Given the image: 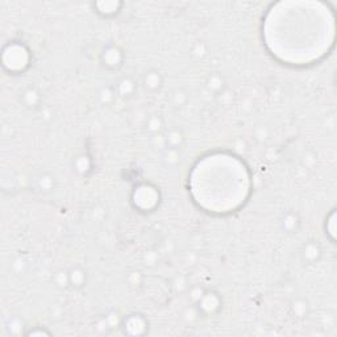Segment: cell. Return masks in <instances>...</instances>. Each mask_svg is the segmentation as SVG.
I'll return each mask as SVG.
<instances>
[{
  "mask_svg": "<svg viewBox=\"0 0 337 337\" xmlns=\"http://www.w3.org/2000/svg\"><path fill=\"white\" fill-rule=\"evenodd\" d=\"M28 49L20 44H10L3 52L4 68L10 71H23L28 66Z\"/></svg>",
  "mask_w": 337,
  "mask_h": 337,
  "instance_id": "obj_1",
  "label": "cell"
},
{
  "mask_svg": "<svg viewBox=\"0 0 337 337\" xmlns=\"http://www.w3.org/2000/svg\"><path fill=\"white\" fill-rule=\"evenodd\" d=\"M158 200V194L155 187L149 185H142L138 189H136L135 196H133V203L136 207L142 209H151L156 207Z\"/></svg>",
  "mask_w": 337,
  "mask_h": 337,
  "instance_id": "obj_2",
  "label": "cell"
},
{
  "mask_svg": "<svg viewBox=\"0 0 337 337\" xmlns=\"http://www.w3.org/2000/svg\"><path fill=\"white\" fill-rule=\"evenodd\" d=\"M196 304H198L199 312H202L206 316H209V315L216 314L220 310V307H222V298L219 296V294L213 291H204L199 300L196 302Z\"/></svg>",
  "mask_w": 337,
  "mask_h": 337,
  "instance_id": "obj_3",
  "label": "cell"
},
{
  "mask_svg": "<svg viewBox=\"0 0 337 337\" xmlns=\"http://www.w3.org/2000/svg\"><path fill=\"white\" fill-rule=\"evenodd\" d=\"M122 329L127 334L132 336H138V334H144L148 331V321L146 319L140 314H132L128 315L124 320H122Z\"/></svg>",
  "mask_w": 337,
  "mask_h": 337,
  "instance_id": "obj_4",
  "label": "cell"
},
{
  "mask_svg": "<svg viewBox=\"0 0 337 337\" xmlns=\"http://www.w3.org/2000/svg\"><path fill=\"white\" fill-rule=\"evenodd\" d=\"M122 59H124V54L119 46L111 45L104 49V52L102 53V62L109 70L119 69L122 65Z\"/></svg>",
  "mask_w": 337,
  "mask_h": 337,
  "instance_id": "obj_5",
  "label": "cell"
},
{
  "mask_svg": "<svg viewBox=\"0 0 337 337\" xmlns=\"http://www.w3.org/2000/svg\"><path fill=\"white\" fill-rule=\"evenodd\" d=\"M162 82H164L162 75L156 69L148 70L142 77V84H144L145 90L150 91V93H157L162 86Z\"/></svg>",
  "mask_w": 337,
  "mask_h": 337,
  "instance_id": "obj_6",
  "label": "cell"
},
{
  "mask_svg": "<svg viewBox=\"0 0 337 337\" xmlns=\"http://www.w3.org/2000/svg\"><path fill=\"white\" fill-rule=\"evenodd\" d=\"M165 138V144L169 148H175L179 149L182 146V144L185 142V135H183V132L180 131L179 128H173L167 129L166 133L164 135Z\"/></svg>",
  "mask_w": 337,
  "mask_h": 337,
  "instance_id": "obj_7",
  "label": "cell"
},
{
  "mask_svg": "<svg viewBox=\"0 0 337 337\" xmlns=\"http://www.w3.org/2000/svg\"><path fill=\"white\" fill-rule=\"evenodd\" d=\"M321 256V248L320 245L316 244L315 241H310L309 244L304 245L302 251V258L304 262L314 263L320 258Z\"/></svg>",
  "mask_w": 337,
  "mask_h": 337,
  "instance_id": "obj_8",
  "label": "cell"
},
{
  "mask_svg": "<svg viewBox=\"0 0 337 337\" xmlns=\"http://www.w3.org/2000/svg\"><path fill=\"white\" fill-rule=\"evenodd\" d=\"M21 99H23V103L29 108H37L41 103V93L36 87L30 86L24 90Z\"/></svg>",
  "mask_w": 337,
  "mask_h": 337,
  "instance_id": "obj_9",
  "label": "cell"
},
{
  "mask_svg": "<svg viewBox=\"0 0 337 337\" xmlns=\"http://www.w3.org/2000/svg\"><path fill=\"white\" fill-rule=\"evenodd\" d=\"M115 91L122 98H131L136 91V82L133 78L124 77L119 80V83L116 86Z\"/></svg>",
  "mask_w": 337,
  "mask_h": 337,
  "instance_id": "obj_10",
  "label": "cell"
},
{
  "mask_svg": "<svg viewBox=\"0 0 337 337\" xmlns=\"http://www.w3.org/2000/svg\"><path fill=\"white\" fill-rule=\"evenodd\" d=\"M207 87L213 94L219 95L225 90V79L220 73H212L207 79Z\"/></svg>",
  "mask_w": 337,
  "mask_h": 337,
  "instance_id": "obj_11",
  "label": "cell"
},
{
  "mask_svg": "<svg viewBox=\"0 0 337 337\" xmlns=\"http://www.w3.org/2000/svg\"><path fill=\"white\" fill-rule=\"evenodd\" d=\"M69 281H70L71 286H74V287H82V286L86 285V271H84L82 267H73L71 270H69Z\"/></svg>",
  "mask_w": 337,
  "mask_h": 337,
  "instance_id": "obj_12",
  "label": "cell"
},
{
  "mask_svg": "<svg viewBox=\"0 0 337 337\" xmlns=\"http://www.w3.org/2000/svg\"><path fill=\"white\" fill-rule=\"evenodd\" d=\"M162 161H164V164L169 167L177 166L180 162L179 149L166 146V149H165L164 153H162Z\"/></svg>",
  "mask_w": 337,
  "mask_h": 337,
  "instance_id": "obj_13",
  "label": "cell"
},
{
  "mask_svg": "<svg viewBox=\"0 0 337 337\" xmlns=\"http://www.w3.org/2000/svg\"><path fill=\"white\" fill-rule=\"evenodd\" d=\"M36 183H37V187H39L40 191L49 193L54 187V178L48 173H41L39 177L36 178Z\"/></svg>",
  "mask_w": 337,
  "mask_h": 337,
  "instance_id": "obj_14",
  "label": "cell"
},
{
  "mask_svg": "<svg viewBox=\"0 0 337 337\" xmlns=\"http://www.w3.org/2000/svg\"><path fill=\"white\" fill-rule=\"evenodd\" d=\"M74 167H75V170H77L79 174H87L88 171H90V167H91L90 158L84 155L78 156L74 161Z\"/></svg>",
  "mask_w": 337,
  "mask_h": 337,
  "instance_id": "obj_15",
  "label": "cell"
},
{
  "mask_svg": "<svg viewBox=\"0 0 337 337\" xmlns=\"http://www.w3.org/2000/svg\"><path fill=\"white\" fill-rule=\"evenodd\" d=\"M282 225H283V229H286L287 232L296 231V229H298V225H299L298 216H296L295 213H292V212H289V213L283 218Z\"/></svg>",
  "mask_w": 337,
  "mask_h": 337,
  "instance_id": "obj_16",
  "label": "cell"
},
{
  "mask_svg": "<svg viewBox=\"0 0 337 337\" xmlns=\"http://www.w3.org/2000/svg\"><path fill=\"white\" fill-rule=\"evenodd\" d=\"M162 128H164V121H162V119L158 115H151L148 119V121H146V129L150 133H155V135L156 133H160Z\"/></svg>",
  "mask_w": 337,
  "mask_h": 337,
  "instance_id": "obj_17",
  "label": "cell"
},
{
  "mask_svg": "<svg viewBox=\"0 0 337 337\" xmlns=\"http://www.w3.org/2000/svg\"><path fill=\"white\" fill-rule=\"evenodd\" d=\"M99 11L98 12L102 13V15H106V16H109V15H115V13L119 12V8L121 4L120 3H115V2H109V3H99L97 4Z\"/></svg>",
  "mask_w": 337,
  "mask_h": 337,
  "instance_id": "obj_18",
  "label": "cell"
},
{
  "mask_svg": "<svg viewBox=\"0 0 337 337\" xmlns=\"http://www.w3.org/2000/svg\"><path fill=\"white\" fill-rule=\"evenodd\" d=\"M291 309L298 318H303V316H305V315H307V311H309L307 302L303 300V299H296V300H294V302H292Z\"/></svg>",
  "mask_w": 337,
  "mask_h": 337,
  "instance_id": "obj_19",
  "label": "cell"
},
{
  "mask_svg": "<svg viewBox=\"0 0 337 337\" xmlns=\"http://www.w3.org/2000/svg\"><path fill=\"white\" fill-rule=\"evenodd\" d=\"M173 102L175 107H182L187 102V94L183 90H177L173 94Z\"/></svg>",
  "mask_w": 337,
  "mask_h": 337,
  "instance_id": "obj_20",
  "label": "cell"
}]
</instances>
